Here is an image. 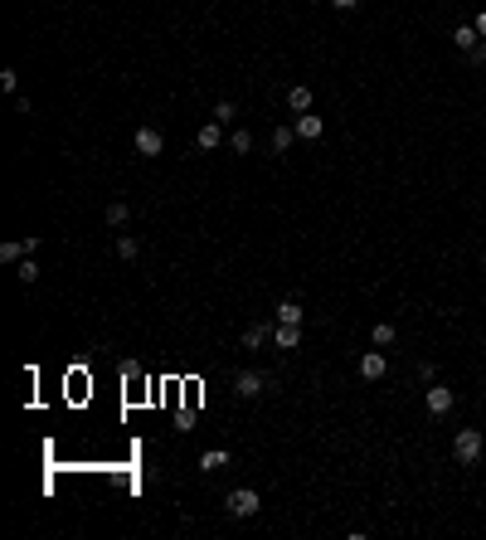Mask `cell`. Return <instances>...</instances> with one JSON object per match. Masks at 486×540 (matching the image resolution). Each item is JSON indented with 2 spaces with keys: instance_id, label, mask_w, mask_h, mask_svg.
<instances>
[{
  "instance_id": "obj_1",
  "label": "cell",
  "mask_w": 486,
  "mask_h": 540,
  "mask_svg": "<svg viewBox=\"0 0 486 540\" xmlns=\"http://www.w3.org/2000/svg\"><path fill=\"white\" fill-rule=\"evenodd\" d=\"M229 516H239V521H248V516H258V506H263V497L253 492V487H239V492H229Z\"/></svg>"
},
{
  "instance_id": "obj_17",
  "label": "cell",
  "mask_w": 486,
  "mask_h": 540,
  "mask_svg": "<svg viewBox=\"0 0 486 540\" xmlns=\"http://www.w3.org/2000/svg\"><path fill=\"white\" fill-rule=\"evenodd\" d=\"M127 214H132V209H127L122 200H112V204H107V224H112V229H122V224H127Z\"/></svg>"
},
{
  "instance_id": "obj_22",
  "label": "cell",
  "mask_w": 486,
  "mask_h": 540,
  "mask_svg": "<svg viewBox=\"0 0 486 540\" xmlns=\"http://www.w3.org/2000/svg\"><path fill=\"white\" fill-rule=\"evenodd\" d=\"M0 88L15 93V88H20V73H15V69H5V73H0Z\"/></svg>"
},
{
  "instance_id": "obj_19",
  "label": "cell",
  "mask_w": 486,
  "mask_h": 540,
  "mask_svg": "<svg viewBox=\"0 0 486 540\" xmlns=\"http://www.w3.org/2000/svg\"><path fill=\"white\" fill-rule=\"evenodd\" d=\"M234 117H239V107H234L229 97H224V102H214V122H234Z\"/></svg>"
},
{
  "instance_id": "obj_20",
  "label": "cell",
  "mask_w": 486,
  "mask_h": 540,
  "mask_svg": "<svg viewBox=\"0 0 486 540\" xmlns=\"http://www.w3.org/2000/svg\"><path fill=\"white\" fill-rule=\"evenodd\" d=\"M117 253H122V258H127V263H132V258H136V253H141V244H136V239H132V234H122V239H117Z\"/></svg>"
},
{
  "instance_id": "obj_12",
  "label": "cell",
  "mask_w": 486,
  "mask_h": 540,
  "mask_svg": "<svg viewBox=\"0 0 486 540\" xmlns=\"http://www.w3.org/2000/svg\"><path fill=\"white\" fill-rule=\"evenodd\" d=\"M292 141H297V127H278V132H273V156H287Z\"/></svg>"
},
{
  "instance_id": "obj_15",
  "label": "cell",
  "mask_w": 486,
  "mask_h": 540,
  "mask_svg": "<svg viewBox=\"0 0 486 540\" xmlns=\"http://www.w3.org/2000/svg\"><path fill=\"white\" fill-rule=\"evenodd\" d=\"M229 151H234V156H248V151H253V132H243V127H239V132L229 137Z\"/></svg>"
},
{
  "instance_id": "obj_7",
  "label": "cell",
  "mask_w": 486,
  "mask_h": 540,
  "mask_svg": "<svg viewBox=\"0 0 486 540\" xmlns=\"http://www.w3.org/2000/svg\"><path fill=\"white\" fill-rule=\"evenodd\" d=\"M292 127H297V137H302V141H316L321 132H326V122H321V117H311V113H302Z\"/></svg>"
},
{
  "instance_id": "obj_23",
  "label": "cell",
  "mask_w": 486,
  "mask_h": 540,
  "mask_svg": "<svg viewBox=\"0 0 486 540\" xmlns=\"http://www.w3.org/2000/svg\"><path fill=\"white\" fill-rule=\"evenodd\" d=\"M331 5H336V10H355V5H360V0H331Z\"/></svg>"
},
{
  "instance_id": "obj_10",
  "label": "cell",
  "mask_w": 486,
  "mask_h": 540,
  "mask_svg": "<svg viewBox=\"0 0 486 540\" xmlns=\"http://www.w3.org/2000/svg\"><path fill=\"white\" fill-rule=\"evenodd\" d=\"M394 336H399V331H394V321H374V331H369V341L380 346V351H385V346H394Z\"/></svg>"
},
{
  "instance_id": "obj_8",
  "label": "cell",
  "mask_w": 486,
  "mask_h": 540,
  "mask_svg": "<svg viewBox=\"0 0 486 540\" xmlns=\"http://www.w3.org/2000/svg\"><path fill=\"white\" fill-rule=\"evenodd\" d=\"M448 409H452V390L433 385V390H428V414H448Z\"/></svg>"
},
{
  "instance_id": "obj_24",
  "label": "cell",
  "mask_w": 486,
  "mask_h": 540,
  "mask_svg": "<svg viewBox=\"0 0 486 540\" xmlns=\"http://www.w3.org/2000/svg\"><path fill=\"white\" fill-rule=\"evenodd\" d=\"M476 34H481V39H486V10H481V15H476Z\"/></svg>"
},
{
  "instance_id": "obj_21",
  "label": "cell",
  "mask_w": 486,
  "mask_h": 540,
  "mask_svg": "<svg viewBox=\"0 0 486 540\" xmlns=\"http://www.w3.org/2000/svg\"><path fill=\"white\" fill-rule=\"evenodd\" d=\"M263 341H267V327H248V331H243V346H248V351L263 346Z\"/></svg>"
},
{
  "instance_id": "obj_5",
  "label": "cell",
  "mask_w": 486,
  "mask_h": 540,
  "mask_svg": "<svg viewBox=\"0 0 486 540\" xmlns=\"http://www.w3.org/2000/svg\"><path fill=\"white\" fill-rule=\"evenodd\" d=\"M136 151L141 156H160L166 151V137H160L156 127H136Z\"/></svg>"
},
{
  "instance_id": "obj_16",
  "label": "cell",
  "mask_w": 486,
  "mask_h": 540,
  "mask_svg": "<svg viewBox=\"0 0 486 540\" xmlns=\"http://www.w3.org/2000/svg\"><path fill=\"white\" fill-rule=\"evenodd\" d=\"M15 278H20L25 287H29V283H39V263H34V253H29V258H25L20 268H15Z\"/></svg>"
},
{
  "instance_id": "obj_14",
  "label": "cell",
  "mask_w": 486,
  "mask_h": 540,
  "mask_svg": "<svg viewBox=\"0 0 486 540\" xmlns=\"http://www.w3.org/2000/svg\"><path fill=\"white\" fill-rule=\"evenodd\" d=\"M452 39H457V49H467V54H472L481 34H476V25H457V34H452Z\"/></svg>"
},
{
  "instance_id": "obj_3",
  "label": "cell",
  "mask_w": 486,
  "mask_h": 540,
  "mask_svg": "<svg viewBox=\"0 0 486 540\" xmlns=\"http://www.w3.org/2000/svg\"><path fill=\"white\" fill-rule=\"evenodd\" d=\"M267 385H273V380H267V375H258V370H239V380H234V395L239 399H258Z\"/></svg>"
},
{
  "instance_id": "obj_18",
  "label": "cell",
  "mask_w": 486,
  "mask_h": 540,
  "mask_svg": "<svg viewBox=\"0 0 486 540\" xmlns=\"http://www.w3.org/2000/svg\"><path fill=\"white\" fill-rule=\"evenodd\" d=\"M219 467H229V453H204L199 458V472H219Z\"/></svg>"
},
{
  "instance_id": "obj_4",
  "label": "cell",
  "mask_w": 486,
  "mask_h": 540,
  "mask_svg": "<svg viewBox=\"0 0 486 540\" xmlns=\"http://www.w3.org/2000/svg\"><path fill=\"white\" fill-rule=\"evenodd\" d=\"M385 370H389V360H385V351H380V346L360 355V375H365V380H385Z\"/></svg>"
},
{
  "instance_id": "obj_2",
  "label": "cell",
  "mask_w": 486,
  "mask_h": 540,
  "mask_svg": "<svg viewBox=\"0 0 486 540\" xmlns=\"http://www.w3.org/2000/svg\"><path fill=\"white\" fill-rule=\"evenodd\" d=\"M452 453H457V462H476L481 458V434H476V428H457Z\"/></svg>"
},
{
  "instance_id": "obj_9",
  "label": "cell",
  "mask_w": 486,
  "mask_h": 540,
  "mask_svg": "<svg viewBox=\"0 0 486 540\" xmlns=\"http://www.w3.org/2000/svg\"><path fill=\"white\" fill-rule=\"evenodd\" d=\"M287 107H292L297 117H302V113H311V88H306V83H297V88L287 93Z\"/></svg>"
},
{
  "instance_id": "obj_11",
  "label": "cell",
  "mask_w": 486,
  "mask_h": 540,
  "mask_svg": "<svg viewBox=\"0 0 486 540\" xmlns=\"http://www.w3.org/2000/svg\"><path fill=\"white\" fill-rule=\"evenodd\" d=\"M273 341H278L282 351H292V346L302 341V327H287V321H278V331H273Z\"/></svg>"
},
{
  "instance_id": "obj_6",
  "label": "cell",
  "mask_w": 486,
  "mask_h": 540,
  "mask_svg": "<svg viewBox=\"0 0 486 540\" xmlns=\"http://www.w3.org/2000/svg\"><path fill=\"white\" fill-rule=\"evenodd\" d=\"M219 141H224V122H204V127L195 132V146H199V151H214Z\"/></svg>"
},
{
  "instance_id": "obj_13",
  "label": "cell",
  "mask_w": 486,
  "mask_h": 540,
  "mask_svg": "<svg viewBox=\"0 0 486 540\" xmlns=\"http://www.w3.org/2000/svg\"><path fill=\"white\" fill-rule=\"evenodd\" d=\"M278 321H287V327H302V302H278Z\"/></svg>"
}]
</instances>
